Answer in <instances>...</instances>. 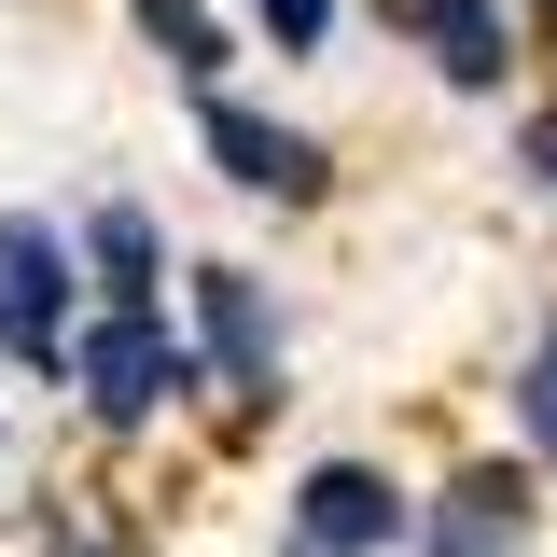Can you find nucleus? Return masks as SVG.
<instances>
[{"mask_svg": "<svg viewBox=\"0 0 557 557\" xmlns=\"http://www.w3.org/2000/svg\"><path fill=\"white\" fill-rule=\"evenodd\" d=\"M70 376H84V405L112 432H139L168 391H196V348L153 335V307H112V321H70Z\"/></svg>", "mask_w": 557, "mask_h": 557, "instance_id": "f257e3e1", "label": "nucleus"}, {"mask_svg": "<svg viewBox=\"0 0 557 557\" xmlns=\"http://www.w3.org/2000/svg\"><path fill=\"white\" fill-rule=\"evenodd\" d=\"M391 28H418L446 84H474V98L502 84V14H487V0H391Z\"/></svg>", "mask_w": 557, "mask_h": 557, "instance_id": "423d86ee", "label": "nucleus"}, {"mask_svg": "<svg viewBox=\"0 0 557 557\" xmlns=\"http://www.w3.org/2000/svg\"><path fill=\"white\" fill-rule=\"evenodd\" d=\"M516 418H530V446H544V460H557V335L530 348V376H516Z\"/></svg>", "mask_w": 557, "mask_h": 557, "instance_id": "9d476101", "label": "nucleus"}, {"mask_svg": "<svg viewBox=\"0 0 557 557\" xmlns=\"http://www.w3.org/2000/svg\"><path fill=\"white\" fill-rule=\"evenodd\" d=\"M84 265H98L112 307H153V209H98L84 223Z\"/></svg>", "mask_w": 557, "mask_h": 557, "instance_id": "6e6552de", "label": "nucleus"}, {"mask_svg": "<svg viewBox=\"0 0 557 557\" xmlns=\"http://www.w3.org/2000/svg\"><path fill=\"white\" fill-rule=\"evenodd\" d=\"M516 530H530V487H516V474H460V487H446L432 557H516Z\"/></svg>", "mask_w": 557, "mask_h": 557, "instance_id": "0eeeda50", "label": "nucleus"}, {"mask_svg": "<svg viewBox=\"0 0 557 557\" xmlns=\"http://www.w3.org/2000/svg\"><path fill=\"white\" fill-rule=\"evenodd\" d=\"M196 139L223 153V182H237V196H321V139H293V126H265V112H237L223 84H196Z\"/></svg>", "mask_w": 557, "mask_h": 557, "instance_id": "7ed1b4c3", "label": "nucleus"}, {"mask_svg": "<svg viewBox=\"0 0 557 557\" xmlns=\"http://www.w3.org/2000/svg\"><path fill=\"white\" fill-rule=\"evenodd\" d=\"M530 168H544V182H557V126H530Z\"/></svg>", "mask_w": 557, "mask_h": 557, "instance_id": "f8f14e48", "label": "nucleus"}, {"mask_svg": "<svg viewBox=\"0 0 557 557\" xmlns=\"http://www.w3.org/2000/svg\"><path fill=\"white\" fill-rule=\"evenodd\" d=\"M126 14H139V28H153V57L182 70V84H223V28H209L196 0H126Z\"/></svg>", "mask_w": 557, "mask_h": 557, "instance_id": "1a4fd4ad", "label": "nucleus"}, {"mask_svg": "<svg viewBox=\"0 0 557 557\" xmlns=\"http://www.w3.org/2000/svg\"><path fill=\"white\" fill-rule=\"evenodd\" d=\"M196 321H209V362H223V391H278V321H265V278L251 265H196Z\"/></svg>", "mask_w": 557, "mask_h": 557, "instance_id": "39448f33", "label": "nucleus"}, {"mask_svg": "<svg viewBox=\"0 0 557 557\" xmlns=\"http://www.w3.org/2000/svg\"><path fill=\"white\" fill-rule=\"evenodd\" d=\"M405 530H418V516L362 474V460H321V474L293 487V544H321V557H391Z\"/></svg>", "mask_w": 557, "mask_h": 557, "instance_id": "20e7f679", "label": "nucleus"}, {"mask_svg": "<svg viewBox=\"0 0 557 557\" xmlns=\"http://www.w3.org/2000/svg\"><path fill=\"white\" fill-rule=\"evenodd\" d=\"M265 28H278V42H293V57H307V42L335 28V0H265Z\"/></svg>", "mask_w": 557, "mask_h": 557, "instance_id": "9b49d317", "label": "nucleus"}, {"mask_svg": "<svg viewBox=\"0 0 557 557\" xmlns=\"http://www.w3.org/2000/svg\"><path fill=\"white\" fill-rule=\"evenodd\" d=\"M0 348H14L28 376L70 362V251H57L42 209H0Z\"/></svg>", "mask_w": 557, "mask_h": 557, "instance_id": "f03ea898", "label": "nucleus"}]
</instances>
